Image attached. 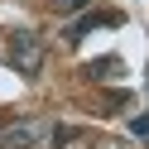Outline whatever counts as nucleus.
Instances as JSON below:
<instances>
[{
	"label": "nucleus",
	"mask_w": 149,
	"mask_h": 149,
	"mask_svg": "<svg viewBox=\"0 0 149 149\" xmlns=\"http://www.w3.org/2000/svg\"><path fill=\"white\" fill-rule=\"evenodd\" d=\"M5 63H10L15 72H24V77H39V68H43V43H39V34L15 29L10 39H5Z\"/></svg>",
	"instance_id": "obj_1"
},
{
	"label": "nucleus",
	"mask_w": 149,
	"mask_h": 149,
	"mask_svg": "<svg viewBox=\"0 0 149 149\" xmlns=\"http://www.w3.org/2000/svg\"><path fill=\"white\" fill-rule=\"evenodd\" d=\"M130 130H135V139H149V116H139V120H135Z\"/></svg>",
	"instance_id": "obj_4"
},
{
	"label": "nucleus",
	"mask_w": 149,
	"mask_h": 149,
	"mask_svg": "<svg viewBox=\"0 0 149 149\" xmlns=\"http://www.w3.org/2000/svg\"><path fill=\"white\" fill-rule=\"evenodd\" d=\"M48 135H53V125H48L43 116H34V120H15V125L0 130V149H39Z\"/></svg>",
	"instance_id": "obj_2"
},
{
	"label": "nucleus",
	"mask_w": 149,
	"mask_h": 149,
	"mask_svg": "<svg viewBox=\"0 0 149 149\" xmlns=\"http://www.w3.org/2000/svg\"><path fill=\"white\" fill-rule=\"evenodd\" d=\"M91 0H53V10H63V15H77V10H87Z\"/></svg>",
	"instance_id": "obj_3"
}]
</instances>
